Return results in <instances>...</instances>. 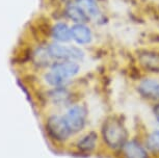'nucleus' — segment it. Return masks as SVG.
<instances>
[{"label": "nucleus", "mask_w": 159, "mask_h": 158, "mask_svg": "<svg viewBox=\"0 0 159 158\" xmlns=\"http://www.w3.org/2000/svg\"><path fill=\"white\" fill-rule=\"evenodd\" d=\"M101 138L105 147L110 151H121L128 141V131L124 122L118 117H108L102 123Z\"/></svg>", "instance_id": "obj_1"}, {"label": "nucleus", "mask_w": 159, "mask_h": 158, "mask_svg": "<svg viewBox=\"0 0 159 158\" xmlns=\"http://www.w3.org/2000/svg\"><path fill=\"white\" fill-rule=\"evenodd\" d=\"M79 72L80 65L77 61H57L51 65L50 70L45 74V81L52 88H62Z\"/></svg>", "instance_id": "obj_2"}, {"label": "nucleus", "mask_w": 159, "mask_h": 158, "mask_svg": "<svg viewBox=\"0 0 159 158\" xmlns=\"http://www.w3.org/2000/svg\"><path fill=\"white\" fill-rule=\"evenodd\" d=\"M48 52L52 59L55 61H81L84 58V51L77 46H68L62 43H51L47 46Z\"/></svg>", "instance_id": "obj_3"}, {"label": "nucleus", "mask_w": 159, "mask_h": 158, "mask_svg": "<svg viewBox=\"0 0 159 158\" xmlns=\"http://www.w3.org/2000/svg\"><path fill=\"white\" fill-rule=\"evenodd\" d=\"M72 133L81 132L88 124V109L82 104L71 106L64 115Z\"/></svg>", "instance_id": "obj_4"}, {"label": "nucleus", "mask_w": 159, "mask_h": 158, "mask_svg": "<svg viewBox=\"0 0 159 158\" xmlns=\"http://www.w3.org/2000/svg\"><path fill=\"white\" fill-rule=\"evenodd\" d=\"M46 129L50 138L59 142H66L73 134L71 129L69 128L64 115H50L46 123Z\"/></svg>", "instance_id": "obj_5"}, {"label": "nucleus", "mask_w": 159, "mask_h": 158, "mask_svg": "<svg viewBox=\"0 0 159 158\" xmlns=\"http://www.w3.org/2000/svg\"><path fill=\"white\" fill-rule=\"evenodd\" d=\"M137 93L143 99L153 103H159V79L154 77H143L136 85Z\"/></svg>", "instance_id": "obj_6"}, {"label": "nucleus", "mask_w": 159, "mask_h": 158, "mask_svg": "<svg viewBox=\"0 0 159 158\" xmlns=\"http://www.w3.org/2000/svg\"><path fill=\"white\" fill-rule=\"evenodd\" d=\"M136 61L147 73L159 74V51L140 49L136 51Z\"/></svg>", "instance_id": "obj_7"}, {"label": "nucleus", "mask_w": 159, "mask_h": 158, "mask_svg": "<svg viewBox=\"0 0 159 158\" xmlns=\"http://www.w3.org/2000/svg\"><path fill=\"white\" fill-rule=\"evenodd\" d=\"M120 152L123 158H151L143 142L137 138L128 139Z\"/></svg>", "instance_id": "obj_8"}, {"label": "nucleus", "mask_w": 159, "mask_h": 158, "mask_svg": "<svg viewBox=\"0 0 159 158\" xmlns=\"http://www.w3.org/2000/svg\"><path fill=\"white\" fill-rule=\"evenodd\" d=\"M72 30V40L79 46H84L92 43L93 41V31L86 24L79 23L74 24L71 27Z\"/></svg>", "instance_id": "obj_9"}, {"label": "nucleus", "mask_w": 159, "mask_h": 158, "mask_svg": "<svg viewBox=\"0 0 159 158\" xmlns=\"http://www.w3.org/2000/svg\"><path fill=\"white\" fill-rule=\"evenodd\" d=\"M99 134L96 131H89L85 133L81 138L78 139L76 148L80 153L91 154L98 147Z\"/></svg>", "instance_id": "obj_10"}, {"label": "nucleus", "mask_w": 159, "mask_h": 158, "mask_svg": "<svg viewBox=\"0 0 159 158\" xmlns=\"http://www.w3.org/2000/svg\"><path fill=\"white\" fill-rule=\"evenodd\" d=\"M75 2L85 11L89 19L96 21H103L104 14L97 0H75Z\"/></svg>", "instance_id": "obj_11"}, {"label": "nucleus", "mask_w": 159, "mask_h": 158, "mask_svg": "<svg viewBox=\"0 0 159 158\" xmlns=\"http://www.w3.org/2000/svg\"><path fill=\"white\" fill-rule=\"evenodd\" d=\"M65 15L67 16L68 19L73 21L75 24H79V23L88 24L89 21H91L89 16L85 14V11H83L75 1L73 3H69L67 7H66Z\"/></svg>", "instance_id": "obj_12"}, {"label": "nucleus", "mask_w": 159, "mask_h": 158, "mask_svg": "<svg viewBox=\"0 0 159 158\" xmlns=\"http://www.w3.org/2000/svg\"><path fill=\"white\" fill-rule=\"evenodd\" d=\"M51 37L57 43H68L72 40V30L67 23L58 22L51 28Z\"/></svg>", "instance_id": "obj_13"}, {"label": "nucleus", "mask_w": 159, "mask_h": 158, "mask_svg": "<svg viewBox=\"0 0 159 158\" xmlns=\"http://www.w3.org/2000/svg\"><path fill=\"white\" fill-rule=\"evenodd\" d=\"M143 144L151 156L159 157V129L152 130L147 134Z\"/></svg>", "instance_id": "obj_14"}, {"label": "nucleus", "mask_w": 159, "mask_h": 158, "mask_svg": "<svg viewBox=\"0 0 159 158\" xmlns=\"http://www.w3.org/2000/svg\"><path fill=\"white\" fill-rule=\"evenodd\" d=\"M34 61L39 65H46L52 59L49 52H48L47 47H40V48H38L34 53Z\"/></svg>", "instance_id": "obj_15"}, {"label": "nucleus", "mask_w": 159, "mask_h": 158, "mask_svg": "<svg viewBox=\"0 0 159 158\" xmlns=\"http://www.w3.org/2000/svg\"><path fill=\"white\" fill-rule=\"evenodd\" d=\"M152 112L154 115L156 122L159 124V103H155L152 107Z\"/></svg>", "instance_id": "obj_16"}]
</instances>
